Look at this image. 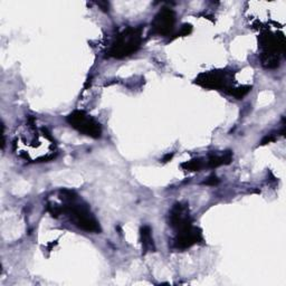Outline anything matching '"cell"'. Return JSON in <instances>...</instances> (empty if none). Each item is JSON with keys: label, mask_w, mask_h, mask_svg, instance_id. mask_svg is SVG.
Returning a JSON list of instances; mask_svg holds the SVG:
<instances>
[{"label": "cell", "mask_w": 286, "mask_h": 286, "mask_svg": "<svg viewBox=\"0 0 286 286\" xmlns=\"http://www.w3.org/2000/svg\"><path fill=\"white\" fill-rule=\"evenodd\" d=\"M142 26L129 27L119 34L115 41L112 43L111 47L108 51V56L114 58H123L130 56L141 47L142 37Z\"/></svg>", "instance_id": "1"}, {"label": "cell", "mask_w": 286, "mask_h": 286, "mask_svg": "<svg viewBox=\"0 0 286 286\" xmlns=\"http://www.w3.org/2000/svg\"><path fill=\"white\" fill-rule=\"evenodd\" d=\"M63 206L64 214H67L68 217L71 218L72 223L76 227L88 233H101V226H100L98 220L92 215L88 206L83 203L82 200L79 202L78 197L76 199L71 200V202L63 203Z\"/></svg>", "instance_id": "2"}, {"label": "cell", "mask_w": 286, "mask_h": 286, "mask_svg": "<svg viewBox=\"0 0 286 286\" xmlns=\"http://www.w3.org/2000/svg\"><path fill=\"white\" fill-rule=\"evenodd\" d=\"M259 45L262 48L260 61L263 66L269 69L278 67L280 56L283 55L285 48L284 35L266 32L260 35Z\"/></svg>", "instance_id": "3"}, {"label": "cell", "mask_w": 286, "mask_h": 286, "mask_svg": "<svg viewBox=\"0 0 286 286\" xmlns=\"http://www.w3.org/2000/svg\"><path fill=\"white\" fill-rule=\"evenodd\" d=\"M66 121L73 129L77 130L79 133L94 139L101 138V124H100L97 120H94L92 117L87 115L84 111H81V110H76V111H73L71 114H68Z\"/></svg>", "instance_id": "4"}, {"label": "cell", "mask_w": 286, "mask_h": 286, "mask_svg": "<svg viewBox=\"0 0 286 286\" xmlns=\"http://www.w3.org/2000/svg\"><path fill=\"white\" fill-rule=\"evenodd\" d=\"M195 83L199 86L207 89H223L226 91L229 87L234 86L233 73L224 71V69H216V71L204 72L199 74Z\"/></svg>", "instance_id": "5"}, {"label": "cell", "mask_w": 286, "mask_h": 286, "mask_svg": "<svg viewBox=\"0 0 286 286\" xmlns=\"http://www.w3.org/2000/svg\"><path fill=\"white\" fill-rule=\"evenodd\" d=\"M175 24V13L170 8H162L155 15L151 23V31L158 36H168L173 31Z\"/></svg>", "instance_id": "6"}, {"label": "cell", "mask_w": 286, "mask_h": 286, "mask_svg": "<svg viewBox=\"0 0 286 286\" xmlns=\"http://www.w3.org/2000/svg\"><path fill=\"white\" fill-rule=\"evenodd\" d=\"M170 226L175 230V233L182 232L194 226L187 206L181 204H175L173 206L170 212Z\"/></svg>", "instance_id": "7"}, {"label": "cell", "mask_w": 286, "mask_h": 286, "mask_svg": "<svg viewBox=\"0 0 286 286\" xmlns=\"http://www.w3.org/2000/svg\"><path fill=\"white\" fill-rule=\"evenodd\" d=\"M203 239L204 237L202 229L192 226V227L184 229L182 232L177 233L174 238V247L183 250L203 242Z\"/></svg>", "instance_id": "8"}, {"label": "cell", "mask_w": 286, "mask_h": 286, "mask_svg": "<svg viewBox=\"0 0 286 286\" xmlns=\"http://www.w3.org/2000/svg\"><path fill=\"white\" fill-rule=\"evenodd\" d=\"M233 161V152L230 150L223 152L222 154L209 153L207 165L209 168H218L220 165H227Z\"/></svg>", "instance_id": "9"}, {"label": "cell", "mask_w": 286, "mask_h": 286, "mask_svg": "<svg viewBox=\"0 0 286 286\" xmlns=\"http://www.w3.org/2000/svg\"><path fill=\"white\" fill-rule=\"evenodd\" d=\"M151 228L150 226L145 225L142 226L141 229H140V236H141V243H142V247L144 253L148 252H154L155 250V246L153 243V238L151 235Z\"/></svg>", "instance_id": "10"}, {"label": "cell", "mask_w": 286, "mask_h": 286, "mask_svg": "<svg viewBox=\"0 0 286 286\" xmlns=\"http://www.w3.org/2000/svg\"><path fill=\"white\" fill-rule=\"evenodd\" d=\"M250 91H252V86H249V85H242V86H238V87H234V86L229 87L228 89H226L225 92L229 95H232V97H234L235 99L242 100Z\"/></svg>", "instance_id": "11"}, {"label": "cell", "mask_w": 286, "mask_h": 286, "mask_svg": "<svg viewBox=\"0 0 286 286\" xmlns=\"http://www.w3.org/2000/svg\"><path fill=\"white\" fill-rule=\"evenodd\" d=\"M206 165V162L204 161V159L200 158H196V159H192L189 161H185L181 164V168L184 170H188V171H200Z\"/></svg>", "instance_id": "12"}, {"label": "cell", "mask_w": 286, "mask_h": 286, "mask_svg": "<svg viewBox=\"0 0 286 286\" xmlns=\"http://www.w3.org/2000/svg\"><path fill=\"white\" fill-rule=\"evenodd\" d=\"M47 212L52 215V217L57 218L59 215L64 214V206H59L57 204H52L49 203L47 205Z\"/></svg>", "instance_id": "13"}, {"label": "cell", "mask_w": 286, "mask_h": 286, "mask_svg": "<svg viewBox=\"0 0 286 286\" xmlns=\"http://www.w3.org/2000/svg\"><path fill=\"white\" fill-rule=\"evenodd\" d=\"M192 32H193V26H192V25H190V24H184V25H182V27H181V29H180V32L174 35L173 38L188 36V35Z\"/></svg>", "instance_id": "14"}, {"label": "cell", "mask_w": 286, "mask_h": 286, "mask_svg": "<svg viewBox=\"0 0 286 286\" xmlns=\"http://www.w3.org/2000/svg\"><path fill=\"white\" fill-rule=\"evenodd\" d=\"M203 183L206 185H216L219 183V179L217 178V175L212 174V175H209V177L206 179Z\"/></svg>", "instance_id": "15"}, {"label": "cell", "mask_w": 286, "mask_h": 286, "mask_svg": "<svg viewBox=\"0 0 286 286\" xmlns=\"http://www.w3.org/2000/svg\"><path fill=\"white\" fill-rule=\"evenodd\" d=\"M276 140V137L275 135H272V134H268V135H266V137L260 141V145H265V144H267V143H270V142H273Z\"/></svg>", "instance_id": "16"}, {"label": "cell", "mask_w": 286, "mask_h": 286, "mask_svg": "<svg viewBox=\"0 0 286 286\" xmlns=\"http://www.w3.org/2000/svg\"><path fill=\"white\" fill-rule=\"evenodd\" d=\"M172 158H173V153H168V154H165L164 157H163V159H162V162L167 163V162H169V161H171Z\"/></svg>", "instance_id": "17"}, {"label": "cell", "mask_w": 286, "mask_h": 286, "mask_svg": "<svg viewBox=\"0 0 286 286\" xmlns=\"http://www.w3.org/2000/svg\"><path fill=\"white\" fill-rule=\"evenodd\" d=\"M98 5L102 8L103 12H109V3H98Z\"/></svg>", "instance_id": "18"}]
</instances>
